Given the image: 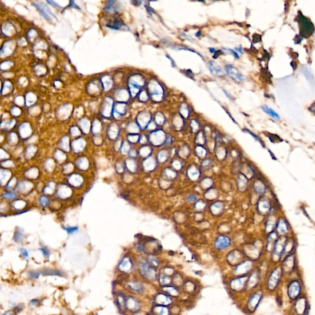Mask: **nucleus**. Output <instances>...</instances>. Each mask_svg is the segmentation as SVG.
Listing matches in <instances>:
<instances>
[{"instance_id":"nucleus-1","label":"nucleus","mask_w":315,"mask_h":315,"mask_svg":"<svg viewBox=\"0 0 315 315\" xmlns=\"http://www.w3.org/2000/svg\"><path fill=\"white\" fill-rule=\"evenodd\" d=\"M298 22L300 26V35L308 37L314 32V26L311 22L301 13L298 16Z\"/></svg>"},{"instance_id":"nucleus-2","label":"nucleus","mask_w":315,"mask_h":315,"mask_svg":"<svg viewBox=\"0 0 315 315\" xmlns=\"http://www.w3.org/2000/svg\"><path fill=\"white\" fill-rule=\"evenodd\" d=\"M140 271L142 276L150 280H154L156 277V271L146 263H141L139 266Z\"/></svg>"},{"instance_id":"nucleus-3","label":"nucleus","mask_w":315,"mask_h":315,"mask_svg":"<svg viewBox=\"0 0 315 315\" xmlns=\"http://www.w3.org/2000/svg\"><path fill=\"white\" fill-rule=\"evenodd\" d=\"M225 70L228 75L233 80L237 82H241L245 80L246 77L243 75L234 66L231 65H227L225 66Z\"/></svg>"},{"instance_id":"nucleus-4","label":"nucleus","mask_w":315,"mask_h":315,"mask_svg":"<svg viewBox=\"0 0 315 315\" xmlns=\"http://www.w3.org/2000/svg\"><path fill=\"white\" fill-rule=\"evenodd\" d=\"M32 188V183L27 180L19 181L16 185V189L19 193H26L30 190Z\"/></svg>"},{"instance_id":"nucleus-5","label":"nucleus","mask_w":315,"mask_h":315,"mask_svg":"<svg viewBox=\"0 0 315 315\" xmlns=\"http://www.w3.org/2000/svg\"><path fill=\"white\" fill-rule=\"evenodd\" d=\"M208 67L211 74H212L214 76H220L224 75V71L222 69V68L214 61H210L208 64Z\"/></svg>"},{"instance_id":"nucleus-6","label":"nucleus","mask_w":315,"mask_h":315,"mask_svg":"<svg viewBox=\"0 0 315 315\" xmlns=\"http://www.w3.org/2000/svg\"><path fill=\"white\" fill-rule=\"evenodd\" d=\"M11 173L7 169H0V185L6 186L11 179Z\"/></svg>"},{"instance_id":"nucleus-7","label":"nucleus","mask_w":315,"mask_h":315,"mask_svg":"<svg viewBox=\"0 0 315 315\" xmlns=\"http://www.w3.org/2000/svg\"><path fill=\"white\" fill-rule=\"evenodd\" d=\"M215 244L216 247L219 249H224L230 245V240L226 236H220L217 238Z\"/></svg>"},{"instance_id":"nucleus-8","label":"nucleus","mask_w":315,"mask_h":315,"mask_svg":"<svg viewBox=\"0 0 315 315\" xmlns=\"http://www.w3.org/2000/svg\"><path fill=\"white\" fill-rule=\"evenodd\" d=\"M126 307L131 311H137L140 308V304L135 298L129 297L126 301Z\"/></svg>"},{"instance_id":"nucleus-9","label":"nucleus","mask_w":315,"mask_h":315,"mask_svg":"<svg viewBox=\"0 0 315 315\" xmlns=\"http://www.w3.org/2000/svg\"><path fill=\"white\" fill-rule=\"evenodd\" d=\"M155 301L160 305H168L171 303V298L163 294H160L156 296Z\"/></svg>"},{"instance_id":"nucleus-10","label":"nucleus","mask_w":315,"mask_h":315,"mask_svg":"<svg viewBox=\"0 0 315 315\" xmlns=\"http://www.w3.org/2000/svg\"><path fill=\"white\" fill-rule=\"evenodd\" d=\"M132 265L128 259H124L119 265V270L124 273H129L132 270Z\"/></svg>"},{"instance_id":"nucleus-11","label":"nucleus","mask_w":315,"mask_h":315,"mask_svg":"<svg viewBox=\"0 0 315 315\" xmlns=\"http://www.w3.org/2000/svg\"><path fill=\"white\" fill-rule=\"evenodd\" d=\"M24 231L21 228H18L14 233L13 240L16 243H21L24 240Z\"/></svg>"},{"instance_id":"nucleus-12","label":"nucleus","mask_w":315,"mask_h":315,"mask_svg":"<svg viewBox=\"0 0 315 315\" xmlns=\"http://www.w3.org/2000/svg\"><path fill=\"white\" fill-rule=\"evenodd\" d=\"M127 286L133 291L137 293H141L143 290V287L141 284L138 282L130 281L127 283Z\"/></svg>"},{"instance_id":"nucleus-13","label":"nucleus","mask_w":315,"mask_h":315,"mask_svg":"<svg viewBox=\"0 0 315 315\" xmlns=\"http://www.w3.org/2000/svg\"><path fill=\"white\" fill-rule=\"evenodd\" d=\"M153 311L156 315H169V309L163 305L156 306L153 309Z\"/></svg>"},{"instance_id":"nucleus-14","label":"nucleus","mask_w":315,"mask_h":315,"mask_svg":"<svg viewBox=\"0 0 315 315\" xmlns=\"http://www.w3.org/2000/svg\"><path fill=\"white\" fill-rule=\"evenodd\" d=\"M41 274L43 276H60L64 275V273L59 270H55L52 269H43L40 271Z\"/></svg>"},{"instance_id":"nucleus-15","label":"nucleus","mask_w":315,"mask_h":315,"mask_svg":"<svg viewBox=\"0 0 315 315\" xmlns=\"http://www.w3.org/2000/svg\"><path fill=\"white\" fill-rule=\"evenodd\" d=\"M262 110H263L264 112L267 113L268 115H270V116H271L274 119H277V120L280 119L279 115L276 111H274L272 108L268 107L267 105H263L262 106Z\"/></svg>"},{"instance_id":"nucleus-16","label":"nucleus","mask_w":315,"mask_h":315,"mask_svg":"<svg viewBox=\"0 0 315 315\" xmlns=\"http://www.w3.org/2000/svg\"><path fill=\"white\" fill-rule=\"evenodd\" d=\"M0 196H1V197L3 199L6 200H9V201L15 200L19 196L16 193L13 192L11 191H8V192H6L5 193H3Z\"/></svg>"},{"instance_id":"nucleus-17","label":"nucleus","mask_w":315,"mask_h":315,"mask_svg":"<svg viewBox=\"0 0 315 315\" xmlns=\"http://www.w3.org/2000/svg\"><path fill=\"white\" fill-rule=\"evenodd\" d=\"M26 176L29 179H36L38 176V171L36 168H31L25 172Z\"/></svg>"},{"instance_id":"nucleus-18","label":"nucleus","mask_w":315,"mask_h":315,"mask_svg":"<svg viewBox=\"0 0 315 315\" xmlns=\"http://www.w3.org/2000/svg\"><path fill=\"white\" fill-rule=\"evenodd\" d=\"M39 203L41 206L46 208L49 203V199L46 195H41L39 198Z\"/></svg>"},{"instance_id":"nucleus-19","label":"nucleus","mask_w":315,"mask_h":315,"mask_svg":"<svg viewBox=\"0 0 315 315\" xmlns=\"http://www.w3.org/2000/svg\"><path fill=\"white\" fill-rule=\"evenodd\" d=\"M15 180H16V178L13 177V178L11 179L9 181V182H8V184L6 185V189H8V190H9L10 191V190H12L14 188L16 187V185H17L18 183L16 182Z\"/></svg>"},{"instance_id":"nucleus-20","label":"nucleus","mask_w":315,"mask_h":315,"mask_svg":"<svg viewBox=\"0 0 315 315\" xmlns=\"http://www.w3.org/2000/svg\"><path fill=\"white\" fill-rule=\"evenodd\" d=\"M160 282L161 285H166L170 282V279L166 274H161L160 276Z\"/></svg>"},{"instance_id":"nucleus-21","label":"nucleus","mask_w":315,"mask_h":315,"mask_svg":"<svg viewBox=\"0 0 315 315\" xmlns=\"http://www.w3.org/2000/svg\"><path fill=\"white\" fill-rule=\"evenodd\" d=\"M163 289H164V290H165L166 292H167L168 294H170V295H171L175 296V295H176L178 294L177 290L175 288H174V287H170V286H166V287H165Z\"/></svg>"},{"instance_id":"nucleus-22","label":"nucleus","mask_w":315,"mask_h":315,"mask_svg":"<svg viewBox=\"0 0 315 315\" xmlns=\"http://www.w3.org/2000/svg\"><path fill=\"white\" fill-rule=\"evenodd\" d=\"M41 274V273L40 271H30L28 273V276L29 278L31 279H38Z\"/></svg>"},{"instance_id":"nucleus-23","label":"nucleus","mask_w":315,"mask_h":315,"mask_svg":"<svg viewBox=\"0 0 315 315\" xmlns=\"http://www.w3.org/2000/svg\"><path fill=\"white\" fill-rule=\"evenodd\" d=\"M9 157V154L3 149L0 148V161H3L6 160Z\"/></svg>"},{"instance_id":"nucleus-24","label":"nucleus","mask_w":315,"mask_h":315,"mask_svg":"<svg viewBox=\"0 0 315 315\" xmlns=\"http://www.w3.org/2000/svg\"><path fill=\"white\" fill-rule=\"evenodd\" d=\"M117 301H118V304L122 306V307H124V306H126V299L124 297V296L121 295H119L118 297H117Z\"/></svg>"},{"instance_id":"nucleus-25","label":"nucleus","mask_w":315,"mask_h":315,"mask_svg":"<svg viewBox=\"0 0 315 315\" xmlns=\"http://www.w3.org/2000/svg\"><path fill=\"white\" fill-rule=\"evenodd\" d=\"M39 250L41 252V253L43 254V256L46 258V259H48L49 257V255H50V252L49 251V250L45 247H41L40 249H39Z\"/></svg>"},{"instance_id":"nucleus-26","label":"nucleus","mask_w":315,"mask_h":315,"mask_svg":"<svg viewBox=\"0 0 315 315\" xmlns=\"http://www.w3.org/2000/svg\"><path fill=\"white\" fill-rule=\"evenodd\" d=\"M19 252H21V254L22 256L24 259H27V258H28V257H29V252H28V251H27L25 249H24V248H22V247H21V248H19Z\"/></svg>"},{"instance_id":"nucleus-27","label":"nucleus","mask_w":315,"mask_h":315,"mask_svg":"<svg viewBox=\"0 0 315 315\" xmlns=\"http://www.w3.org/2000/svg\"><path fill=\"white\" fill-rule=\"evenodd\" d=\"M3 203H0V213L6 212L7 209V205Z\"/></svg>"},{"instance_id":"nucleus-28","label":"nucleus","mask_w":315,"mask_h":315,"mask_svg":"<svg viewBox=\"0 0 315 315\" xmlns=\"http://www.w3.org/2000/svg\"><path fill=\"white\" fill-rule=\"evenodd\" d=\"M24 308V305H22L20 304V305H18L14 307V309H13V310H14V311L17 313H19V312L21 311Z\"/></svg>"},{"instance_id":"nucleus-29","label":"nucleus","mask_w":315,"mask_h":315,"mask_svg":"<svg viewBox=\"0 0 315 315\" xmlns=\"http://www.w3.org/2000/svg\"><path fill=\"white\" fill-rule=\"evenodd\" d=\"M150 263L151 265L154 266H158V265H159V263L158 262L156 259H150Z\"/></svg>"},{"instance_id":"nucleus-30","label":"nucleus","mask_w":315,"mask_h":315,"mask_svg":"<svg viewBox=\"0 0 315 315\" xmlns=\"http://www.w3.org/2000/svg\"><path fill=\"white\" fill-rule=\"evenodd\" d=\"M224 54V53L223 52V51H222V50H218V51H216V52H214V55L213 57H214V59H217L219 56H220V55H223Z\"/></svg>"},{"instance_id":"nucleus-31","label":"nucleus","mask_w":315,"mask_h":315,"mask_svg":"<svg viewBox=\"0 0 315 315\" xmlns=\"http://www.w3.org/2000/svg\"><path fill=\"white\" fill-rule=\"evenodd\" d=\"M17 313L14 310H8L4 313L3 315H16Z\"/></svg>"},{"instance_id":"nucleus-32","label":"nucleus","mask_w":315,"mask_h":315,"mask_svg":"<svg viewBox=\"0 0 315 315\" xmlns=\"http://www.w3.org/2000/svg\"><path fill=\"white\" fill-rule=\"evenodd\" d=\"M226 50H227V51H230L231 53H232V54H233V55L234 56V57H235V59H239V57L238 54H237L235 51H233V49H226Z\"/></svg>"},{"instance_id":"nucleus-33","label":"nucleus","mask_w":315,"mask_h":315,"mask_svg":"<svg viewBox=\"0 0 315 315\" xmlns=\"http://www.w3.org/2000/svg\"><path fill=\"white\" fill-rule=\"evenodd\" d=\"M30 303L32 305H34V306H37V305H39V303H40V300H38V299H33V300H30Z\"/></svg>"},{"instance_id":"nucleus-34","label":"nucleus","mask_w":315,"mask_h":315,"mask_svg":"<svg viewBox=\"0 0 315 315\" xmlns=\"http://www.w3.org/2000/svg\"><path fill=\"white\" fill-rule=\"evenodd\" d=\"M66 231L68 233H73V231H76L77 230L76 228H65Z\"/></svg>"},{"instance_id":"nucleus-35","label":"nucleus","mask_w":315,"mask_h":315,"mask_svg":"<svg viewBox=\"0 0 315 315\" xmlns=\"http://www.w3.org/2000/svg\"><path fill=\"white\" fill-rule=\"evenodd\" d=\"M236 51H239L240 53H242V54H243L242 49L241 48V47H240V48H236Z\"/></svg>"},{"instance_id":"nucleus-36","label":"nucleus","mask_w":315,"mask_h":315,"mask_svg":"<svg viewBox=\"0 0 315 315\" xmlns=\"http://www.w3.org/2000/svg\"><path fill=\"white\" fill-rule=\"evenodd\" d=\"M224 92H225V94H226V95H227V96H228V97H229V98H230V99H231V98H232V97H231V95H230V94H228V92H227V91H225V90H224Z\"/></svg>"},{"instance_id":"nucleus-37","label":"nucleus","mask_w":315,"mask_h":315,"mask_svg":"<svg viewBox=\"0 0 315 315\" xmlns=\"http://www.w3.org/2000/svg\"><path fill=\"white\" fill-rule=\"evenodd\" d=\"M209 50H210V52H211V53H214V52H216V50H215V49H214V48H210V49H209Z\"/></svg>"},{"instance_id":"nucleus-38","label":"nucleus","mask_w":315,"mask_h":315,"mask_svg":"<svg viewBox=\"0 0 315 315\" xmlns=\"http://www.w3.org/2000/svg\"><path fill=\"white\" fill-rule=\"evenodd\" d=\"M196 37H200V36H201V32H200V31H199L198 33H196Z\"/></svg>"}]
</instances>
